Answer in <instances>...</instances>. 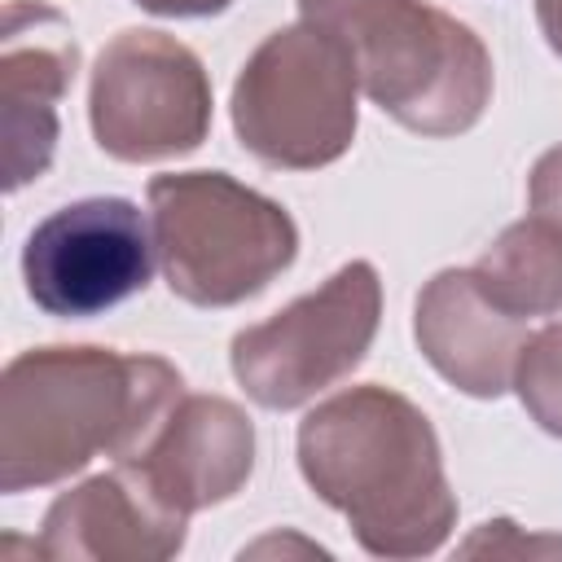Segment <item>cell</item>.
<instances>
[{"label": "cell", "instance_id": "1", "mask_svg": "<svg viewBox=\"0 0 562 562\" xmlns=\"http://www.w3.org/2000/svg\"><path fill=\"white\" fill-rule=\"evenodd\" d=\"M184 378L162 356L114 347H31L0 378V492L79 474L92 457L136 461L180 404Z\"/></svg>", "mask_w": 562, "mask_h": 562}, {"label": "cell", "instance_id": "2", "mask_svg": "<svg viewBox=\"0 0 562 562\" xmlns=\"http://www.w3.org/2000/svg\"><path fill=\"white\" fill-rule=\"evenodd\" d=\"M307 487L373 558H426L457 527V492L430 417L391 386H351L299 422Z\"/></svg>", "mask_w": 562, "mask_h": 562}, {"label": "cell", "instance_id": "3", "mask_svg": "<svg viewBox=\"0 0 562 562\" xmlns=\"http://www.w3.org/2000/svg\"><path fill=\"white\" fill-rule=\"evenodd\" d=\"M299 18L338 35L360 92L417 136H461L492 101V53L426 0H299Z\"/></svg>", "mask_w": 562, "mask_h": 562}, {"label": "cell", "instance_id": "4", "mask_svg": "<svg viewBox=\"0 0 562 562\" xmlns=\"http://www.w3.org/2000/svg\"><path fill=\"white\" fill-rule=\"evenodd\" d=\"M145 202L162 281L193 307L246 303L299 255L290 211L228 171L154 176Z\"/></svg>", "mask_w": 562, "mask_h": 562}, {"label": "cell", "instance_id": "5", "mask_svg": "<svg viewBox=\"0 0 562 562\" xmlns=\"http://www.w3.org/2000/svg\"><path fill=\"white\" fill-rule=\"evenodd\" d=\"M360 75L351 48L294 22L272 31L233 79V132L250 158L277 171H316L356 140Z\"/></svg>", "mask_w": 562, "mask_h": 562}, {"label": "cell", "instance_id": "6", "mask_svg": "<svg viewBox=\"0 0 562 562\" xmlns=\"http://www.w3.org/2000/svg\"><path fill=\"white\" fill-rule=\"evenodd\" d=\"M378 268L369 259H351L312 294L294 299L259 325H246L228 347L233 378L259 408H303L360 369L378 338Z\"/></svg>", "mask_w": 562, "mask_h": 562}, {"label": "cell", "instance_id": "7", "mask_svg": "<svg viewBox=\"0 0 562 562\" xmlns=\"http://www.w3.org/2000/svg\"><path fill=\"white\" fill-rule=\"evenodd\" d=\"M88 123L101 154L119 162L193 154L211 132V79L202 57L149 26L119 31L97 53Z\"/></svg>", "mask_w": 562, "mask_h": 562}, {"label": "cell", "instance_id": "8", "mask_svg": "<svg viewBox=\"0 0 562 562\" xmlns=\"http://www.w3.org/2000/svg\"><path fill=\"white\" fill-rule=\"evenodd\" d=\"M154 228L127 198H79L44 215L22 246V281L40 312L88 321L154 277Z\"/></svg>", "mask_w": 562, "mask_h": 562}, {"label": "cell", "instance_id": "9", "mask_svg": "<svg viewBox=\"0 0 562 562\" xmlns=\"http://www.w3.org/2000/svg\"><path fill=\"white\" fill-rule=\"evenodd\" d=\"M79 70V40L61 9L44 0H9L0 31V136L4 189L40 180L57 154V105Z\"/></svg>", "mask_w": 562, "mask_h": 562}, {"label": "cell", "instance_id": "10", "mask_svg": "<svg viewBox=\"0 0 562 562\" xmlns=\"http://www.w3.org/2000/svg\"><path fill=\"white\" fill-rule=\"evenodd\" d=\"M184 536L189 514L167 505L132 461H119L48 505L35 553L61 562H162L184 549Z\"/></svg>", "mask_w": 562, "mask_h": 562}, {"label": "cell", "instance_id": "11", "mask_svg": "<svg viewBox=\"0 0 562 562\" xmlns=\"http://www.w3.org/2000/svg\"><path fill=\"white\" fill-rule=\"evenodd\" d=\"M413 338L430 369L461 395L496 400L514 386L527 325L483 290L474 268H443L417 294Z\"/></svg>", "mask_w": 562, "mask_h": 562}, {"label": "cell", "instance_id": "12", "mask_svg": "<svg viewBox=\"0 0 562 562\" xmlns=\"http://www.w3.org/2000/svg\"><path fill=\"white\" fill-rule=\"evenodd\" d=\"M180 514L233 501L255 470V422L224 395H180L162 430L132 461Z\"/></svg>", "mask_w": 562, "mask_h": 562}, {"label": "cell", "instance_id": "13", "mask_svg": "<svg viewBox=\"0 0 562 562\" xmlns=\"http://www.w3.org/2000/svg\"><path fill=\"white\" fill-rule=\"evenodd\" d=\"M483 290L514 316H553L562 307V228L527 215L474 259Z\"/></svg>", "mask_w": 562, "mask_h": 562}, {"label": "cell", "instance_id": "14", "mask_svg": "<svg viewBox=\"0 0 562 562\" xmlns=\"http://www.w3.org/2000/svg\"><path fill=\"white\" fill-rule=\"evenodd\" d=\"M514 391L527 417L553 439H562V325L527 334L514 364Z\"/></svg>", "mask_w": 562, "mask_h": 562}, {"label": "cell", "instance_id": "15", "mask_svg": "<svg viewBox=\"0 0 562 562\" xmlns=\"http://www.w3.org/2000/svg\"><path fill=\"white\" fill-rule=\"evenodd\" d=\"M527 206L531 215L562 228V145L544 149L527 176Z\"/></svg>", "mask_w": 562, "mask_h": 562}, {"label": "cell", "instance_id": "16", "mask_svg": "<svg viewBox=\"0 0 562 562\" xmlns=\"http://www.w3.org/2000/svg\"><path fill=\"white\" fill-rule=\"evenodd\" d=\"M136 4L145 13H158V18H215L233 0H136Z\"/></svg>", "mask_w": 562, "mask_h": 562}, {"label": "cell", "instance_id": "17", "mask_svg": "<svg viewBox=\"0 0 562 562\" xmlns=\"http://www.w3.org/2000/svg\"><path fill=\"white\" fill-rule=\"evenodd\" d=\"M536 22L544 31V44L562 57V0H536Z\"/></svg>", "mask_w": 562, "mask_h": 562}]
</instances>
